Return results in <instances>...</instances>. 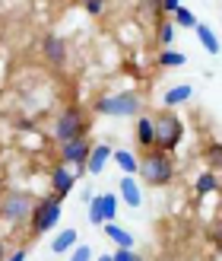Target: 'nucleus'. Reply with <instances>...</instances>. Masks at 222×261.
<instances>
[{
  "label": "nucleus",
  "instance_id": "f257e3e1",
  "mask_svg": "<svg viewBox=\"0 0 222 261\" xmlns=\"http://www.w3.org/2000/svg\"><path fill=\"white\" fill-rule=\"evenodd\" d=\"M143 112V96L137 89H121V93L102 96L96 102V115H105V118H137Z\"/></svg>",
  "mask_w": 222,
  "mask_h": 261
},
{
  "label": "nucleus",
  "instance_id": "f03ea898",
  "mask_svg": "<svg viewBox=\"0 0 222 261\" xmlns=\"http://www.w3.org/2000/svg\"><path fill=\"white\" fill-rule=\"evenodd\" d=\"M32 207H35V198L29 191H22V188H7L4 194H0V220H4L7 226L29 223Z\"/></svg>",
  "mask_w": 222,
  "mask_h": 261
},
{
  "label": "nucleus",
  "instance_id": "7ed1b4c3",
  "mask_svg": "<svg viewBox=\"0 0 222 261\" xmlns=\"http://www.w3.org/2000/svg\"><path fill=\"white\" fill-rule=\"evenodd\" d=\"M146 185H168L175 178V160L162 150H146L140 156V172H137Z\"/></svg>",
  "mask_w": 222,
  "mask_h": 261
},
{
  "label": "nucleus",
  "instance_id": "20e7f679",
  "mask_svg": "<svg viewBox=\"0 0 222 261\" xmlns=\"http://www.w3.org/2000/svg\"><path fill=\"white\" fill-rule=\"evenodd\" d=\"M60 214H64V201L54 198V194H48V198H38L35 207H32V217H29V232L38 239L51 232L57 223H60Z\"/></svg>",
  "mask_w": 222,
  "mask_h": 261
},
{
  "label": "nucleus",
  "instance_id": "39448f33",
  "mask_svg": "<svg viewBox=\"0 0 222 261\" xmlns=\"http://www.w3.org/2000/svg\"><path fill=\"white\" fill-rule=\"evenodd\" d=\"M152 127H155V150H162L172 156L178 150V143L184 140V124L175 112H162L152 118Z\"/></svg>",
  "mask_w": 222,
  "mask_h": 261
},
{
  "label": "nucleus",
  "instance_id": "423d86ee",
  "mask_svg": "<svg viewBox=\"0 0 222 261\" xmlns=\"http://www.w3.org/2000/svg\"><path fill=\"white\" fill-rule=\"evenodd\" d=\"M86 130H89L86 112L76 109V106H70V109H64L57 115V121H54V140L64 147V143H70V140H83Z\"/></svg>",
  "mask_w": 222,
  "mask_h": 261
},
{
  "label": "nucleus",
  "instance_id": "0eeeda50",
  "mask_svg": "<svg viewBox=\"0 0 222 261\" xmlns=\"http://www.w3.org/2000/svg\"><path fill=\"white\" fill-rule=\"evenodd\" d=\"M89 153H92V140H89V137L70 140V143H64V147H60V166H67V169H73V172L80 175L83 169H86Z\"/></svg>",
  "mask_w": 222,
  "mask_h": 261
},
{
  "label": "nucleus",
  "instance_id": "6e6552de",
  "mask_svg": "<svg viewBox=\"0 0 222 261\" xmlns=\"http://www.w3.org/2000/svg\"><path fill=\"white\" fill-rule=\"evenodd\" d=\"M42 55L51 67H64L67 64V42L60 35H45L42 38Z\"/></svg>",
  "mask_w": 222,
  "mask_h": 261
},
{
  "label": "nucleus",
  "instance_id": "1a4fd4ad",
  "mask_svg": "<svg viewBox=\"0 0 222 261\" xmlns=\"http://www.w3.org/2000/svg\"><path fill=\"white\" fill-rule=\"evenodd\" d=\"M117 198H121L127 207H143V185L137 181V175H124L121 181H117Z\"/></svg>",
  "mask_w": 222,
  "mask_h": 261
},
{
  "label": "nucleus",
  "instance_id": "9d476101",
  "mask_svg": "<svg viewBox=\"0 0 222 261\" xmlns=\"http://www.w3.org/2000/svg\"><path fill=\"white\" fill-rule=\"evenodd\" d=\"M51 188H54L51 194L64 201V198H67V194L76 188V172H73V169H67V166H57L54 172H51Z\"/></svg>",
  "mask_w": 222,
  "mask_h": 261
},
{
  "label": "nucleus",
  "instance_id": "9b49d317",
  "mask_svg": "<svg viewBox=\"0 0 222 261\" xmlns=\"http://www.w3.org/2000/svg\"><path fill=\"white\" fill-rule=\"evenodd\" d=\"M111 147L108 143H92V153H89V160H86V172L89 175H102V169L108 166V160H111Z\"/></svg>",
  "mask_w": 222,
  "mask_h": 261
},
{
  "label": "nucleus",
  "instance_id": "f8f14e48",
  "mask_svg": "<svg viewBox=\"0 0 222 261\" xmlns=\"http://www.w3.org/2000/svg\"><path fill=\"white\" fill-rule=\"evenodd\" d=\"M134 134H137V143L143 147V153H146V150H155V127H152V118H149V115H137Z\"/></svg>",
  "mask_w": 222,
  "mask_h": 261
},
{
  "label": "nucleus",
  "instance_id": "ddd939ff",
  "mask_svg": "<svg viewBox=\"0 0 222 261\" xmlns=\"http://www.w3.org/2000/svg\"><path fill=\"white\" fill-rule=\"evenodd\" d=\"M191 96H194V86H191V83H178V86H168V89H165L162 102H165V109H175V106H184V102H191Z\"/></svg>",
  "mask_w": 222,
  "mask_h": 261
},
{
  "label": "nucleus",
  "instance_id": "4468645a",
  "mask_svg": "<svg viewBox=\"0 0 222 261\" xmlns=\"http://www.w3.org/2000/svg\"><path fill=\"white\" fill-rule=\"evenodd\" d=\"M76 245H80V232H76L73 226H67L64 232H57V239H51V252L64 255V252H73Z\"/></svg>",
  "mask_w": 222,
  "mask_h": 261
},
{
  "label": "nucleus",
  "instance_id": "2eb2a0df",
  "mask_svg": "<svg viewBox=\"0 0 222 261\" xmlns=\"http://www.w3.org/2000/svg\"><path fill=\"white\" fill-rule=\"evenodd\" d=\"M213 191H219V175L206 169V172H200V175H197V181H194V198L203 201L206 194H213Z\"/></svg>",
  "mask_w": 222,
  "mask_h": 261
},
{
  "label": "nucleus",
  "instance_id": "dca6fc26",
  "mask_svg": "<svg viewBox=\"0 0 222 261\" xmlns=\"http://www.w3.org/2000/svg\"><path fill=\"white\" fill-rule=\"evenodd\" d=\"M102 232H105V236L117 245V249H134V242H137L124 226H117V223H105V226H102Z\"/></svg>",
  "mask_w": 222,
  "mask_h": 261
},
{
  "label": "nucleus",
  "instance_id": "f3484780",
  "mask_svg": "<svg viewBox=\"0 0 222 261\" xmlns=\"http://www.w3.org/2000/svg\"><path fill=\"white\" fill-rule=\"evenodd\" d=\"M111 160L117 163V169H121L124 175H137V172H140V160H137L130 150H121V147H117V150L111 153Z\"/></svg>",
  "mask_w": 222,
  "mask_h": 261
},
{
  "label": "nucleus",
  "instance_id": "a211bd4d",
  "mask_svg": "<svg viewBox=\"0 0 222 261\" xmlns=\"http://www.w3.org/2000/svg\"><path fill=\"white\" fill-rule=\"evenodd\" d=\"M194 32H197V38H200V45H203L206 51H210V55H219V51H222V45H219V38H216V32L210 29V25H203V22H197V29H194Z\"/></svg>",
  "mask_w": 222,
  "mask_h": 261
},
{
  "label": "nucleus",
  "instance_id": "6ab92c4d",
  "mask_svg": "<svg viewBox=\"0 0 222 261\" xmlns=\"http://www.w3.org/2000/svg\"><path fill=\"white\" fill-rule=\"evenodd\" d=\"M203 163L210 166V172H222V143H219V140L206 143V150H203Z\"/></svg>",
  "mask_w": 222,
  "mask_h": 261
},
{
  "label": "nucleus",
  "instance_id": "aec40b11",
  "mask_svg": "<svg viewBox=\"0 0 222 261\" xmlns=\"http://www.w3.org/2000/svg\"><path fill=\"white\" fill-rule=\"evenodd\" d=\"M155 61H159V67H184L187 64V58L181 55V51H175V48H162Z\"/></svg>",
  "mask_w": 222,
  "mask_h": 261
},
{
  "label": "nucleus",
  "instance_id": "412c9836",
  "mask_svg": "<svg viewBox=\"0 0 222 261\" xmlns=\"http://www.w3.org/2000/svg\"><path fill=\"white\" fill-rule=\"evenodd\" d=\"M102 201V217H105V223H114L117 220V194H99Z\"/></svg>",
  "mask_w": 222,
  "mask_h": 261
},
{
  "label": "nucleus",
  "instance_id": "4be33fe9",
  "mask_svg": "<svg viewBox=\"0 0 222 261\" xmlns=\"http://www.w3.org/2000/svg\"><path fill=\"white\" fill-rule=\"evenodd\" d=\"M172 22H175V29H178V25H181V29H197V22H200V19H197V13H194V10L181 7V10L175 13V19H172Z\"/></svg>",
  "mask_w": 222,
  "mask_h": 261
},
{
  "label": "nucleus",
  "instance_id": "5701e85b",
  "mask_svg": "<svg viewBox=\"0 0 222 261\" xmlns=\"http://www.w3.org/2000/svg\"><path fill=\"white\" fill-rule=\"evenodd\" d=\"M86 217H89V223H92V226H99V229L105 226V217H102V201H99V194H96L92 201H89V214H86Z\"/></svg>",
  "mask_w": 222,
  "mask_h": 261
},
{
  "label": "nucleus",
  "instance_id": "b1692460",
  "mask_svg": "<svg viewBox=\"0 0 222 261\" xmlns=\"http://www.w3.org/2000/svg\"><path fill=\"white\" fill-rule=\"evenodd\" d=\"M175 22L172 19H165L162 25H159V42H162V48H172V42H175Z\"/></svg>",
  "mask_w": 222,
  "mask_h": 261
},
{
  "label": "nucleus",
  "instance_id": "393cba45",
  "mask_svg": "<svg viewBox=\"0 0 222 261\" xmlns=\"http://www.w3.org/2000/svg\"><path fill=\"white\" fill-rule=\"evenodd\" d=\"M111 261H143V255H137L134 249H117L111 255Z\"/></svg>",
  "mask_w": 222,
  "mask_h": 261
},
{
  "label": "nucleus",
  "instance_id": "a878e982",
  "mask_svg": "<svg viewBox=\"0 0 222 261\" xmlns=\"http://www.w3.org/2000/svg\"><path fill=\"white\" fill-rule=\"evenodd\" d=\"M70 261H92V249H89V245H76Z\"/></svg>",
  "mask_w": 222,
  "mask_h": 261
},
{
  "label": "nucleus",
  "instance_id": "bb28decb",
  "mask_svg": "<svg viewBox=\"0 0 222 261\" xmlns=\"http://www.w3.org/2000/svg\"><path fill=\"white\" fill-rule=\"evenodd\" d=\"M83 10L89 13V16H102V13H105V4H102V0H86Z\"/></svg>",
  "mask_w": 222,
  "mask_h": 261
},
{
  "label": "nucleus",
  "instance_id": "cd10ccee",
  "mask_svg": "<svg viewBox=\"0 0 222 261\" xmlns=\"http://www.w3.org/2000/svg\"><path fill=\"white\" fill-rule=\"evenodd\" d=\"M210 239H213V245L222 252V214H219V220H216V226H213V232H210Z\"/></svg>",
  "mask_w": 222,
  "mask_h": 261
},
{
  "label": "nucleus",
  "instance_id": "c85d7f7f",
  "mask_svg": "<svg viewBox=\"0 0 222 261\" xmlns=\"http://www.w3.org/2000/svg\"><path fill=\"white\" fill-rule=\"evenodd\" d=\"M181 7H184V4H181V0H162V4H159V10H165L168 16H175V13H178Z\"/></svg>",
  "mask_w": 222,
  "mask_h": 261
},
{
  "label": "nucleus",
  "instance_id": "c756f323",
  "mask_svg": "<svg viewBox=\"0 0 222 261\" xmlns=\"http://www.w3.org/2000/svg\"><path fill=\"white\" fill-rule=\"evenodd\" d=\"M4 261H25V249H16V252H10Z\"/></svg>",
  "mask_w": 222,
  "mask_h": 261
},
{
  "label": "nucleus",
  "instance_id": "7c9ffc66",
  "mask_svg": "<svg viewBox=\"0 0 222 261\" xmlns=\"http://www.w3.org/2000/svg\"><path fill=\"white\" fill-rule=\"evenodd\" d=\"M4 258H7V242L0 239V261H4Z\"/></svg>",
  "mask_w": 222,
  "mask_h": 261
},
{
  "label": "nucleus",
  "instance_id": "2f4dec72",
  "mask_svg": "<svg viewBox=\"0 0 222 261\" xmlns=\"http://www.w3.org/2000/svg\"><path fill=\"white\" fill-rule=\"evenodd\" d=\"M96 261H111V255H99V258H96Z\"/></svg>",
  "mask_w": 222,
  "mask_h": 261
},
{
  "label": "nucleus",
  "instance_id": "473e14b6",
  "mask_svg": "<svg viewBox=\"0 0 222 261\" xmlns=\"http://www.w3.org/2000/svg\"><path fill=\"white\" fill-rule=\"evenodd\" d=\"M219 188H222V181H219Z\"/></svg>",
  "mask_w": 222,
  "mask_h": 261
},
{
  "label": "nucleus",
  "instance_id": "72a5a7b5",
  "mask_svg": "<svg viewBox=\"0 0 222 261\" xmlns=\"http://www.w3.org/2000/svg\"><path fill=\"white\" fill-rule=\"evenodd\" d=\"M219 13H222V7H219Z\"/></svg>",
  "mask_w": 222,
  "mask_h": 261
}]
</instances>
